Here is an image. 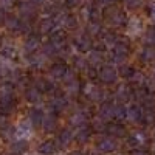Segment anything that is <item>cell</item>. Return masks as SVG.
<instances>
[{
	"label": "cell",
	"mask_w": 155,
	"mask_h": 155,
	"mask_svg": "<svg viewBox=\"0 0 155 155\" xmlns=\"http://www.w3.org/2000/svg\"><path fill=\"white\" fill-rule=\"evenodd\" d=\"M141 115H143V110H141L140 106L137 104H130L126 107V118L132 123H137V121H141Z\"/></svg>",
	"instance_id": "cell-4"
},
{
	"label": "cell",
	"mask_w": 155,
	"mask_h": 155,
	"mask_svg": "<svg viewBox=\"0 0 155 155\" xmlns=\"http://www.w3.org/2000/svg\"><path fill=\"white\" fill-rule=\"evenodd\" d=\"M140 59L143 61V62H150L155 59V48L153 47H144L143 50H141V53H140Z\"/></svg>",
	"instance_id": "cell-13"
},
{
	"label": "cell",
	"mask_w": 155,
	"mask_h": 155,
	"mask_svg": "<svg viewBox=\"0 0 155 155\" xmlns=\"http://www.w3.org/2000/svg\"><path fill=\"white\" fill-rule=\"evenodd\" d=\"M116 141L113 138H104V140H101L99 141V144H98V149L101 152H113L116 149Z\"/></svg>",
	"instance_id": "cell-9"
},
{
	"label": "cell",
	"mask_w": 155,
	"mask_h": 155,
	"mask_svg": "<svg viewBox=\"0 0 155 155\" xmlns=\"http://www.w3.org/2000/svg\"><path fill=\"white\" fill-rule=\"evenodd\" d=\"M31 2H33V3H42L44 0H31Z\"/></svg>",
	"instance_id": "cell-40"
},
{
	"label": "cell",
	"mask_w": 155,
	"mask_h": 155,
	"mask_svg": "<svg viewBox=\"0 0 155 155\" xmlns=\"http://www.w3.org/2000/svg\"><path fill=\"white\" fill-rule=\"evenodd\" d=\"M88 137H90V130H88L87 127L81 126V127H79V130L76 132V140H78V141H81V143H84V141L88 140Z\"/></svg>",
	"instance_id": "cell-23"
},
{
	"label": "cell",
	"mask_w": 155,
	"mask_h": 155,
	"mask_svg": "<svg viewBox=\"0 0 155 155\" xmlns=\"http://www.w3.org/2000/svg\"><path fill=\"white\" fill-rule=\"evenodd\" d=\"M98 76H99V79L102 82L112 84V82H115L116 79H118V71H116V68L112 67V65H104L102 68H99Z\"/></svg>",
	"instance_id": "cell-2"
},
{
	"label": "cell",
	"mask_w": 155,
	"mask_h": 155,
	"mask_svg": "<svg viewBox=\"0 0 155 155\" xmlns=\"http://www.w3.org/2000/svg\"><path fill=\"white\" fill-rule=\"evenodd\" d=\"M2 54L5 56V58H8V59H14L16 58V48H12V47H9V45H5V47H2Z\"/></svg>",
	"instance_id": "cell-27"
},
{
	"label": "cell",
	"mask_w": 155,
	"mask_h": 155,
	"mask_svg": "<svg viewBox=\"0 0 155 155\" xmlns=\"http://www.w3.org/2000/svg\"><path fill=\"white\" fill-rule=\"evenodd\" d=\"M65 106H67V99L62 98V96H56L53 101H51V107H53L54 110H62Z\"/></svg>",
	"instance_id": "cell-22"
},
{
	"label": "cell",
	"mask_w": 155,
	"mask_h": 155,
	"mask_svg": "<svg viewBox=\"0 0 155 155\" xmlns=\"http://www.w3.org/2000/svg\"><path fill=\"white\" fill-rule=\"evenodd\" d=\"M74 45L79 51H88L90 47H92V42H90V37L85 34H81L74 39Z\"/></svg>",
	"instance_id": "cell-7"
},
{
	"label": "cell",
	"mask_w": 155,
	"mask_h": 155,
	"mask_svg": "<svg viewBox=\"0 0 155 155\" xmlns=\"http://www.w3.org/2000/svg\"><path fill=\"white\" fill-rule=\"evenodd\" d=\"M14 0H0V5H3V6H9Z\"/></svg>",
	"instance_id": "cell-35"
},
{
	"label": "cell",
	"mask_w": 155,
	"mask_h": 155,
	"mask_svg": "<svg viewBox=\"0 0 155 155\" xmlns=\"http://www.w3.org/2000/svg\"><path fill=\"white\" fill-rule=\"evenodd\" d=\"M68 155H85L82 150H74V152H70Z\"/></svg>",
	"instance_id": "cell-39"
},
{
	"label": "cell",
	"mask_w": 155,
	"mask_h": 155,
	"mask_svg": "<svg viewBox=\"0 0 155 155\" xmlns=\"http://www.w3.org/2000/svg\"><path fill=\"white\" fill-rule=\"evenodd\" d=\"M113 118L124 120L126 118V107L123 104H113Z\"/></svg>",
	"instance_id": "cell-21"
},
{
	"label": "cell",
	"mask_w": 155,
	"mask_h": 155,
	"mask_svg": "<svg viewBox=\"0 0 155 155\" xmlns=\"http://www.w3.org/2000/svg\"><path fill=\"white\" fill-rule=\"evenodd\" d=\"M146 141H147V137L143 132H134L129 137V143L134 146H143V144H146Z\"/></svg>",
	"instance_id": "cell-11"
},
{
	"label": "cell",
	"mask_w": 155,
	"mask_h": 155,
	"mask_svg": "<svg viewBox=\"0 0 155 155\" xmlns=\"http://www.w3.org/2000/svg\"><path fill=\"white\" fill-rule=\"evenodd\" d=\"M81 3V0H65V5L68 6V8H74V6H78Z\"/></svg>",
	"instance_id": "cell-33"
},
{
	"label": "cell",
	"mask_w": 155,
	"mask_h": 155,
	"mask_svg": "<svg viewBox=\"0 0 155 155\" xmlns=\"http://www.w3.org/2000/svg\"><path fill=\"white\" fill-rule=\"evenodd\" d=\"M109 20L112 25H115V27H121V25L126 23V16L124 12L120 11V9H113L110 14H109Z\"/></svg>",
	"instance_id": "cell-6"
},
{
	"label": "cell",
	"mask_w": 155,
	"mask_h": 155,
	"mask_svg": "<svg viewBox=\"0 0 155 155\" xmlns=\"http://www.w3.org/2000/svg\"><path fill=\"white\" fill-rule=\"evenodd\" d=\"M116 96H118L120 101H127L130 98V90L126 88V87H120V90L116 92Z\"/></svg>",
	"instance_id": "cell-28"
},
{
	"label": "cell",
	"mask_w": 155,
	"mask_h": 155,
	"mask_svg": "<svg viewBox=\"0 0 155 155\" xmlns=\"http://www.w3.org/2000/svg\"><path fill=\"white\" fill-rule=\"evenodd\" d=\"M85 93H87V96L93 98V99H99L101 98V90L98 87L92 85V84H87L85 85Z\"/></svg>",
	"instance_id": "cell-20"
},
{
	"label": "cell",
	"mask_w": 155,
	"mask_h": 155,
	"mask_svg": "<svg viewBox=\"0 0 155 155\" xmlns=\"http://www.w3.org/2000/svg\"><path fill=\"white\" fill-rule=\"evenodd\" d=\"M144 41L149 47H153L155 45V27H150L147 28L146 34H144Z\"/></svg>",
	"instance_id": "cell-25"
},
{
	"label": "cell",
	"mask_w": 155,
	"mask_h": 155,
	"mask_svg": "<svg viewBox=\"0 0 155 155\" xmlns=\"http://www.w3.org/2000/svg\"><path fill=\"white\" fill-rule=\"evenodd\" d=\"M67 71H68V68H67L65 64H56V65L51 67L50 74H51V78H54V79H64V76L67 74Z\"/></svg>",
	"instance_id": "cell-8"
},
{
	"label": "cell",
	"mask_w": 155,
	"mask_h": 155,
	"mask_svg": "<svg viewBox=\"0 0 155 155\" xmlns=\"http://www.w3.org/2000/svg\"><path fill=\"white\" fill-rule=\"evenodd\" d=\"M14 106V98L12 95H0V107L3 110H9Z\"/></svg>",
	"instance_id": "cell-15"
},
{
	"label": "cell",
	"mask_w": 155,
	"mask_h": 155,
	"mask_svg": "<svg viewBox=\"0 0 155 155\" xmlns=\"http://www.w3.org/2000/svg\"><path fill=\"white\" fill-rule=\"evenodd\" d=\"M33 126H42V120H44V112L41 109H33L30 112V118Z\"/></svg>",
	"instance_id": "cell-12"
},
{
	"label": "cell",
	"mask_w": 155,
	"mask_h": 155,
	"mask_svg": "<svg viewBox=\"0 0 155 155\" xmlns=\"http://www.w3.org/2000/svg\"><path fill=\"white\" fill-rule=\"evenodd\" d=\"M129 54V47L124 42H116L112 47V61L115 64H120L126 59V56Z\"/></svg>",
	"instance_id": "cell-1"
},
{
	"label": "cell",
	"mask_w": 155,
	"mask_h": 155,
	"mask_svg": "<svg viewBox=\"0 0 155 155\" xmlns=\"http://www.w3.org/2000/svg\"><path fill=\"white\" fill-rule=\"evenodd\" d=\"M129 81H130V82H135V84H143V82H144V76L141 74L140 71H134L132 76L129 78Z\"/></svg>",
	"instance_id": "cell-30"
},
{
	"label": "cell",
	"mask_w": 155,
	"mask_h": 155,
	"mask_svg": "<svg viewBox=\"0 0 155 155\" xmlns=\"http://www.w3.org/2000/svg\"><path fill=\"white\" fill-rule=\"evenodd\" d=\"M98 2H99L101 5H112L115 0H98Z\"/></svg>",
	"instance_id": "cell-36"
},
{
	"label": "cell",
	"mask_w": 155,
	"mask_h": 155,
	"mask_svg": "<svg viewBox=\"0 0 155 155\" xmlns=\"http://www.w3.org/2000/svg\"><path fill=\"white\" fill-rule=\"evenodd\" d=\"M27 99L30 101V102H39L41 101V92H39L37 88H30L28 92H27Z\"/></svg>",
	"instance_id": "cell-24"
},
{
	"label": "cell",
	"mask_w": 155,
	"mask_h": 155,
	"mask_svg": "<svg viewBox=\"0 0 155 155\" xmlns=\"http://www.w3.org/2000/svg\"><path fill=\"white\" fill-rule=\"evenodd\" d=\"M56 149H58V146H56L54 141L53 140H47L37 147V152L42 153V155H53L56 152Z\"/></svg>",
	"instance_id": "cell-5"
},
{
	"label": "cell",
	"mask_w": 155,
	"mask_h": 155,
	"mask_svg": "<svg viewBox=\"0 0 155 155\" xmlns=\"http://www.w3.org/2000/svg\"><path fill=\"white\" fill-rule=\"evenodd\" d=\"M147 87H149V90H150V92H155V79H150V81H147Z\"/></svg>",
	"instance_id": "cell-34"
},
{
	"label": "cell",
	"mask_w": 155,
	"mask_h": 155,
	"mask_svg": "<svg viewBox=\"0 0 155 155\" xmlns=\"http://www.w3.org/2000/svg\"><path fill=\"white\" fill-rule=\"evenodd\" d=\"M109 134H112L113 137H123L124 134H126V130H124V127L123 126H120V124H113V126H109Z\"/></svg>",
	"instance_id": "cell-26"
},
{
	"label": "cell",
	"mask_w": 155,
	"mask_h": 155,
	"mask_svg": "<svg viewBox=\"0 0 155 155\" xmlns=\"http://www.w3.org/2000/svg\"><path fill=\"white\" fill-rule=\"evenodd\" d=\"M124 2H126V5L129 6V8H138L140 5H141V0H124Z\"/></svg>",
	"instance_id": "cell-32"
},
{
	"label": "cell",
	"mask_w": 155,
	"mask_h": 155,
	"mask_svg": "<svg viewBox=\"0 0 155 155\" xmlns=\"http://www.w3.org/2000/svg\"><path fill=\"white\" fill-rule=\"evenodd\" d=\"M56 140H58L56 143H58L61 147H67V146L71 143V140H73V134H71V130L65 129V130H62V132L59 134V137H58Z\"/></svg>",
	"instance_id": "cell-10"
},
{
	"label": "cell",
	"mask_w": 155,
	"mask_h": 155,
	"mask_svg": "<svg viewBox=\"0 0 155 155\" xmlns=\"http://www.w3.org/2000/svg\"><path fill=\"white\" fill-rule=\"evenodd\" d=\"M132 155H149V153H147L146 150H134Z\"/></svg>",
	"instance_id": "cell-37"
},
{
	"label": "cell",
	"mask_w": 155,
	"mask_h": 155,
	"mask_svg": "<svg viewBox=\"0 0 155 155\" xmlns=\"http://www.w3.org/2000/svg\"><path fill=\"white\" fill-rule=\"evenodd\" d=\"M101 120H112L113 118V104H104L99 112Z\"/></svg>",
	"instance_id": "cell-18"
},
{
	"label": "cell",
	"mask_w": 155,
	"mask_h": 155,
	"mask_svg": "<svg viewBox=\"0 0 155 155\" xmlns=\"http://www.w3.org/2000/svg\"><path fill=\"white\" fill-rule=\"evenodd\" d=\"M31 132H33V124H31V121H30V120H22V121L19 123V126L16 127L14 135H16L17 140H27V138L31 135Z\"/></svg>",
	"instance_id": "cell-3"
},
{
	"label": "cell",
	"mask_w": 155,
	"mask_h": 155,
	"mask_svg": "<svg viewBox=\"0 0 155 155\" xmlns=\"http://www.w3.org/2000/svg\"><path fill=\"white\" fill-rule=\"evenodd\" d=\"M85 121H87V116H85L84 112H78V113H74V115L71 116V120H70V123H71L73 126H78V127L84 126Z\"/></svg>",
	"instance_id": "cell-19"
},
{
	"label": "cell",
	"mask_w": 155,
	"mask_h": 155,
	"mask_svg": "<svg viewBox=\"0 0 155 155\" xmlns=\"http://www.w3.org/2000/svg\"><path fill=\"white\" fill-rule=\"evenodd\" d=\"M28 149V144H27V140H17V141H14V144L11 146V150H12V153H16V155H20V153H23L25 150Z\"/></svg>",
	"instance_id": "cell-14"
},
{
	"label": "cell",
	"mask_w": 155,
	"mask_h": 155,
	"mask_svg": "<svg viewBox=\"0 0 155 155\" xmlns=\"http://www.w3.org/2000/svg\"><path fill=\"white\" fill-rule=\"evenodd\" d=\"M88 62L92 64V65H98V64L101 62V53L99 51H92L88 56Z\"/></svg>",
	"instance_id": "cell-29"
},
{
	"label": "cell",
	"mask_w": 155,
	"mask_h": 155,
	"mask_svg": "<svg viewBox=\"0 0 155 155\" xmlns=\"http://www.w3.org/2000/svg\"><path fill=\"white\" fill-rule=\"evenodd\" d=\"M134 71H135V70H134V68H130V67H123V68H121V74H123L124 78H127V79L132 76V73H134Z\"/></svg>",
	"instance_id": "cell-31"
},
{
	"label": "cell",
	"mask_w": 155,
	"mask_h": 155,
	"mask_svg": "<svg viewBox=\"0 0 155 155\" xmlns=\"http://www.w3.org/2000/svg\"><path fill=\"white\" fill-rule=\"evenodd\" d=\"M149 11H150V16H152V17L155 19V2H153V3L150 5V8H149Z\"/></svg>",
	"instance_id": "cell-38"
},
{
	"label": "cell",
	"mask_w": 155,
	"mask_h": 155,
	"mask_svg": "<svg viewBox=\"0 0 155 155\" xmlns=\"http://www.w3.org/2000/svg\"><path fill=\"white\" fill-rule=\"evenodd\" d=\"M42 126H44L45 130H53L56 127V116L54 115H44Z\"/></svg>",
	"instance_id": "cell-17"
},
{
	"label": "cell",
	"mask_w": 155,
	"mask_h": 155,
	"mask_svg": "<svg viewBox=\"0 0 155 155\" xmlns=\"http://www.w3.org/2000/svg\"><path fill=\"white\" fill-rule=\"evenodd\" d=\"M37 48H39V37L30 36V37L27 39V42H25V50H27L28 53H34Z\"/></svg>",
	"instance_id": "cell-16"
}]
</instances>
